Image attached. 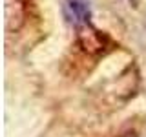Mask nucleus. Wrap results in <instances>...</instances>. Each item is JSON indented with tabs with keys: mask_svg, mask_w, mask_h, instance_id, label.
I'll list each match as a JSON object with an SVG mask.
<instances>
[{
	"mask_svg": "<svg viewBox=\"0 0 146 137\" xmlns=\"http://www.w3.org/2000/svg\"><path fill=\"white\" fill-rule=\"evenodd\" d=\"M77 44L88 55H100L108 49L111 40L104 31L93 27L91 24H84L77 27Z\"/></svg>",
	"mask_w": 146,
	"mask_h": 137,
	"instance_id": "obj_1",
	"label": "nucleus"
},
{
	"mask_svg": "<svg viewBox=\"0 0 146 137\" xmlns=\"http://www.w3.org/2000/svg\"><path fill=\"white\" fill-rule=\"evenodd\" d=\"M62 13L68 24L75 27L90 24V18H91V9L86 0H64Z\"/></svg>",
	"mask_w": 146,
	"mask_h": 137,
	"instance_id": "obj_2",
	"label": "nucleus"
},
{
	"mask_svg": "<svg viewBox=\"0 0 146 137\" xmlns=\"http://www.w3.org/2000/svg\"><path fill=\"white\" fill-rule=\"evenodd\" d=\"M119 137H139L135 134V132H126V134H122V135H119Z\"/></svg>",
	"mask_w": 146,
	"mask_h": 137,
	"instance_id": "obj_3",
	"label": "nucleus"
}]
</instances>
